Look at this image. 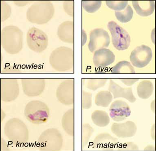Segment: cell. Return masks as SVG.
<instances>
[{"label": "cell", "instance_id": "1", "mask_svg": "<svg viewBox=\"0 0 156 151\" xmlns=\"http://www.w3.org/2000/svg\"><path fill=\"white\" fill-rule=\"evenodd\" d=\"M23 33L16 26L10 25L2 31L1 44L9 54L15 55L20 52L23 47Z\"/></svg>", "mask_w": 156, "mask_h": 151}, {"label": "cell", "instance_id": "2", "mask_svg": "<svg viewBox=\"0 0 156 151\" xmlns=\"http://www.w3.org/2000/svg\"><path fill=\"white\" fill-rule=\"evenodd\" d=\"M49 62L56 71L65 72L70 70L74 66V52L72 49L68 47L57 48L51 53Z\"/></svg>", "mask_w": 156, "mask_h": 151}, {"label": "cell", "instance_id": "3", "mask_svg": "<svg viewBox=\"0 0 156 151\" xmlns=\"http://www.w3.org/2000/svg\"><path fill=\"white\" fill-rule=\"evenodd\" d=\"M55 8L50 1H39L33 4L27 11V17L31 22L43 24L48 22L52 18Z\"/></svg>", "mask_w": 156, "mask_h": 151}, {"label": "cell", "instance_id": "4", "mask_svg": "<svg viewBox=\"0 0 156 151\" xmlns=\"http://www.w3.org/2000/svg\"><path fill=\"white\" fill-rule=\"evenodd\" d=\"M27 45L30 50L37 53L45 50L48 45V38L46 34L35 27L28 30L27 35Z\"/></svg>", "mask_w": 156, "mask_h": 151}, {"label": "cell", "instance_id": "5", "mask_svg": "<svg viewBox=\"0 0 156 151\" xmlns=\"http://www.w3.org/2000/svg\"><path fill=\"white\" fill-rule=\"evenodd\" d=\"M107 27L111 34L112 43L116 49L119 51L127 49L130 42L128 32L114 21L109 22Z\"/></svg>", "mask_w": 156, "mask_h": 151}, {"label": "cell", "instance_id": "6", "mask_svg": "<svg viewBox=\"0 0 156 151\" xmlns=\"http://www.w3.org/2000/svg\"><path fill=\"white\" fill-rule=\"evenodd\" d=\"M24 112L27 117L34 118L36 123L45 122L49 115V109L47 106L42 101L34 100L27 105Z\"/></svg>", "mask_w": 156, "mask_h": 151}, {"label": "cell", "instance_id": "7", "mask_svg": "<svg viewBox=\"0 0 156 151\" xmlns=\"http://www.w3.org/2000/svg\"><path fill=\"white\" fill-rule=\"evenodd\" d=\"M90 37L88 47L92 52L101 49L105 48L110 45V39L108 33L103 29H94L90 32Z\"/></svg>", "mask_w": 156, "mask_h": 151}, {"label": "cell", "instance_id": "8", "mask_svg": "<svg viewBox=\"0 0 156 151\" xmlns=\"http://www.w3.org/2000/svg\"><path fill=\"white\" fill-rule=\"evenodd\" d=\"M152 57V52L151 48L142 45L136 47L132 52L130 60L134 66L138 68H142L149 64Z\"/></svg>", "mask_w": 156, "mask_h": 151}, {"label": "cell", "instance_id": "9", "mask_svg": "<svg viewBox=\"0 0 156 151\" xmlns=\"http://www.w3.org/2000/svg\"><path fill=\"white\" fill-rule=\"evenodd\" d=\"M74 82L73 79H67L61 83L58 87L56 96L62 104L70 105L74 101Z\"/></svg>", "mask_w": 156, "mask_h": 151}, {"label": "cell", "instance_id": "10", "mask_svg": "<svg viewBox=\"0 0 156 151\" xmlns=\"http://www.w3.org/2000/svg\"><path fill=\"white\" fill-rule=\"evenodd\" d=\"M109 111L111 118L116 122L124 120L130 115L131 113L129 105L122 100H116L113 102Z\"/></svg>", "mask_w": 156, "mask_h": 151}, {"label": "cell", "instance_id": "11", "mask_svg": "<svg viewBox=\"0 0 156 151\" xmlns=\"http://www.w3.org/2000/svg\"><path fill=\"white\" fill-rule=\"evenodd\" d=\"M21 81L23 92L27 96L40 95L44 89L45 82L43 79H23Z\"/></svg>", "mask_w": 156, "mask_h": 151}, {"label": "cell", "instance_id": "12", "mask_svg": "<svg viewBox=\"0 0 156 151\" xmlns=\"http://www.w3.org/2000/svg\"><path fill=\"white\" fill-rule=\"evenodd\" d=\"M2 99L4 101L15 99L19 94V86L16 79H2Z\"/></svg>", "mask_w": 156, "mask_h": 151}, {"label": "cell", "instance_id": "13", "mask_svg": "<svg viewBox=\"0 0 156 151\" xmlns=\"http://www.w3.org/2000/svg\"><path fill=\"white\" fill-rule=\"evenodd\" d=\"M111 131L119 138H129L135 136L137 127L133 122L128 121L122 123H113L111 126Z\"/></svg>", "mask_w": 156, "mask_h": 151}, {"label": "cell", "instance_id": "14", "mask_svg": "<svg viewBox=\"0 0 156 151\" xmlns=\"http://www.w3.org/2000/svg\"><path fill=\"white\" fill-rule=\"evenodd\" d=\"M115 59L113 52L107 49H101L95 52L93 60L96 67L104 68L113 63Z\"/></svg>", "mask_w": 156, "mask_h": 151}, {"label": "cell", "instance_id": "15", "mask_svg": "<svg viewBox=\"0 0 156 151\" xmlns=\"http://www.w3.org/2000/svg\"><path fill=\"white\" fill-rule=\"evenodd\" d=\"M118 139L108 133L97 135L94 141L95 148L102 150H113L118 144Z\"/></svg>", "mask_w": 156, "mask_h": 151}, {"label": "cell", "instance_id": "16", "mask_svg": "<svg viewBox=\"0 0 156 151\" xmlns=\"http://www.w3.org/2000/svg\"><path fill=\"white\" fill-rule=\"evenodd\" d=\"M108 91L113 94L114 99L122 97L131 103H134L136 100L131 87H122L112 79L110 81Z\"/></svg>", "mask_w": 156, "mask_h": 151}, {"label": "cell", "instance_id": "17", "mask_svg": "<svg viewBox=\"0 0 156 151\" xmlns=\"http://www.w3.org/2000/svg\"><path fill=\"white\" fill-rule=\"evenodd\" d=\"M58 35L63 42L72 43L74 42V23L72 21L62 23L58 27Z\"/></svg>", "mask_w": 156, "mask_h": 151}, {"label": "cell", "instance_id": "18", "mask_svg": "<svg viewBox=\"0 0 156 151\" xmlns=\"http://www.w3.org/2000/svg\"><path fill=\"white\" fill-rule=\"evenodd\" d=\"M132 3L136 12L141 16H149L154 11V1H133Z\"/></svg>", "mask_w": 156, "mask_h": 151}, {"label": "cell", "instance_id": "19", "mask_svg": "<svg viewBox=\"0 0 156 151\" xmlns=\"http://www.w3.org/2000/svg\"><path fill=\"white\" fill-rule=\"evenodd\" d=\"M154 90L152 82L148 80L140 82L137 87V94L141 99H147L152 95Z\"/></svg>", "mask_w": 156, "mask_h": 151}, {"label": "cell", "instance_id": "20", "mask_svg": "<svg viewBox=\"0 0 156 151\" xmlns=\"http://www.w3.org/2000/svg\"><path fill=\"white\" fill-rule=\"evenodd\" d=\"M91 119L93 122L100 127H105L108 125L110 121L109 116L105 111L98 110L93 112Z\"/></svg>", "mask_w": 156, "mask_h": 151}, {"label": "cell", "instance_id": "21", "mask_svg": "<svg viewBox=\"0 0 156 151\" xmlns=\"http://www.w3.org/2000/svg\"><path fill=\"white\" fill-rule=\"evenodd\" d=\"M113 97L109 91H101L95 96V104L98 106L107 108L113 100Z\"/></svg>", "mask_w": 156, "mask_h": 151}, {"label": "cell", "instance_id": "22", "mask_svg": "<svg viewBox=\"0 0 156 151\" xmlns=\"http://www.w3.org/2000/svg\"><path fill=\"white\" fill-rule=\"evenodd\" d=\"M113 74H134L135 72L133 66L130 63L127 61L119 62L111 70Z\"/></svg>", "mask_w": 156, "mask_h": 151}, {"label": "cell", "instance_id": "23", "mask_svg": "<svg viewBox=\"0 0 156 151\" xmlns=\"http://www.w3.org/2000/svg\"><path fill=\"white\" fill-rule=\"evenodd\" d=\"M133 12L130 5H129L122 11H115V16L118 20L121 22L126 23L129 22L132 18Z\"/></svg>", "mask_w": 156, "mask_h": 151}, {"label": "cell", "instance_id": "24", "mask_svg": "<svg viewBox=\"0 0 156 151\" xmlns=\"http://www.w3.org/2000/svg\"><path fill=\"white\" fill-rule=\"evenodd\" d=\"M107 80V79H90L87 81L86 86L88 89L95 91L104 87Z\"/></svg>", "mask_w": 156, "mask_h": 151}, {"label": "cell", "instance_id": "25", "mask_svg": "<svg viewBox=\"0 0 156 151\" xmlns=\"http://www.w3.org/2000/svg\"><path fill=\"white\" fill-rule=\"evenodd\" d=\"M101 3V1H82V5L87 12L92 13L95 12L100 8Z\"/></svg>", "mask_w": 156, "mask_h": 151}, {"label": "cell", "instance_id": "26", "mask_svg": "<svg viewBox=\"0 0 156 151\" xmlns=\"http://www.w3.org/2000/svg\"><path fill=\"white\" fill-rule=\"evenodd\" d=\"M94 130L88 124L85 123L82 126V145L85 146L88 142Z\"/></svg>", "mask_w": 156, "mask_h": 151}, {"label": "cell", "instance_id": "27", "mask_svg": "<svg viewBox=\"0 0 156 151\" xmlns=\"http://www.w3.org/2000/svg\"><path fill=\"white\" fill-rule=\"evenodd\" d=\"M128 1H106L107 5L110 8L116 11L123 10L127 6Z\"/></svg>", "mask_w": 156, "mask_h": 151}, {"label": "cell", "instance_id": "28", "mask_svg": "<svg viewBox=\"0 0 156 151\" xmlns=\"http://www.w3.org/2000/svg\"><path fill=\"white\" fill-rule=\"evenodd\" d=\"M91 93L83 91L82 93V106L84 109H89L92 106Z\"/></svg>", "mask_w": 156, "mask_h": 151}, {"label": "cell", "instance_id": "29", "mask_svg": "<svg viewBox=\"0 0 156 151\" xmlns=\"http://www.w3.org/2000/svg\"><path fill=\"white\" fill-rule=\"evenodd\" d=\"M118 150H138L139 148L137 145L133 143H126L123 145L121 144Z\"/></svg>", "mask_w": 156, "mask_h": 151}, {"label": "cell", "instance_id": "30", "mask_svg": "<svg viewBox=\"0 0 156 151\" xmlns=\"http://www.w3.org/2000/svg\"><path fill=\"white\" fill-rule=\"evenodd\" d=\"M74 1H66L63 3V8L67 14L72 16L74 14Z\"/></svg>", "mask_w": 156, "mask_h": 151}, {"label": "cell", "instance_id": "31", "mask_svg": "<svg viewBox=\"0 0 156 151\" xmlns=\"http://www.w3.org/2000/svg\"><path fill=\"white\" fill-rule=\"evenodd\" d=\"M139 79H122L121 81L126 86H131L139 80Z\"/></svg>", "mask_w": 156, "mask_h": 151}]
</instances>
